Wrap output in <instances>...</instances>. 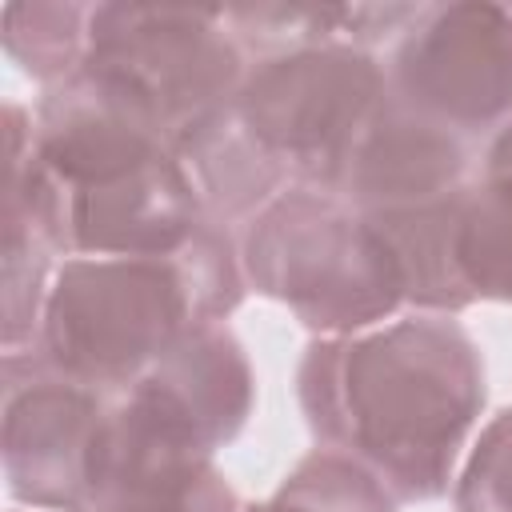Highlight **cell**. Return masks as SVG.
Here are the masks:
<instances>
[{
  "instance_id": "1",
  "label": "cell",
  "mask_w": 512,
  "mask_h": 512,
  "mask_svg": "<svg viewBox=\"0 0 512 512\" xmlns=\"http://www.w3.org/2000/svg\"><path fill=\"white\" fill-rule=\"evenodd\" d=\"M484 400L480 348L452 316L400 312L356 336H316L296 364L316 444L364 464L400 504L452 488Z\"/></svg>"
},
{
  "instance_id": "2",
  "label": "cell",
  "mask_w": 512,
  "mask_h": 512,
  "mask_svg": "<svg viewBox=\"0 0 512 512\" xmlns=\"http://www.w3.org/2000/svg\"><path fill=\"white\" fill-rule=\"evenodd\" d=\"M212 324L192 252L60 260L36 352L108 396L128 392L184 332Z\"/></svg>"
},
{
  "instance_id": "3",
  "label": "cell",
  "mask_w": 512,
  "mask_h": 512,
  "mask_svg": "<svg viewBox=\"0 0 512 512\" xmlns=\"http://www.w3.org/2000/svg\"><path fill=\"white\" fill-rule=\"evenodd\" d=\"M244 280L316 336H356L404 312L380 228L320 188H284L240 228Z\"/></svg>"
},
{
  "instance_id": "4",
  "label": "cell",
  "mask_w": 512,
  "mask_h": 512,
  "mask_svg": "<svg viewBox=\"0 0 512 512\" xmlns=\"http://www.w3.org/2000/svg\"><path fill=\"white\" fill-rule=\"evenodd\" d=\"M248 64L224 8L92 4L80 68L132 96L164 128L172 152H180L232 108Z\"/></svg>"
},
{
  "instance_id": "5",
  "label": "cell",
  "mask_w": 512,
  "mask_h": 512,
  "mask_svg": "<svg viewBox=\"0 0 512 512\" xmlns=\"http://www.w3.org/2000/svg\"><path fill=\"white\" fill-rule=\"evenodd\" d=\"M4 204L24 208L60 260L176 256L208 220L204 196L176 152L108 184H56L32 152V112L16 100L4 104Z\"/></svg>"
},
{
  "instance_id": "6",
  "label": "cell",
  "mask_w": 512,
  "mask_h": 512,
  "mask_svg": "<svg viewBox=\"0 0 512 512\" xmlns=\"http://www.w3.org/2000/svg\"><path fill=\"white\" fill-rule=\"evenodd\" d=\"M384 100L388 72L376 52L328 44L252 60L232 116L288 184L332 192Z\"/></svg>"
},
{
  "instance_id": "7",
  "label": "cell",
  "mask_w": 512,
  "mask_h": 512,
  "mask_svg": "<svg viewBox=\"0 0 512 512\" xmlns=\"http://www.w3.org/2000/svg\"><path fill=\"white\" fill-rule=\"evenodd\" d=\"M384 72L412 112L468 140L500 132L512 120V4H420Z\"/></svg>"
},
{
  "instance_id": "8",
  "label": "cell",
  "mask_w": 512,
  "mask_h": 512,
  "mask_svg": "<svg viewBox=\"0 0 512 512\" xmlns=\"http://www.w3.org/2000/svg\"><path fill=\"white\" fill-rule=\"evenodd\" d=\"M0 380V468L8 496L32 512H88L116 396L56 372L36 348L4 352Z\"/></svg>"
},
{
  "instance_id": "9",
  "label": "cell",
  "mask_w": 512,
  "mask_h": 512,
  "mask_svg": "<svg viewBox=\"0 0 512 512\" xmlns=\"http://www.w3.org/2000/svg\"><path fill=\"white\" fill-rule=\"evenodd\" d=\"M32 152L64 188L108 184L168 156L164 128L88 68L44 88L32 112Z\"/></svg>"
},
{
  "instance_id": "10",
  "label": "cell",
  "mask_w": 512,
  "mask_h": 512,
  "mask_svg": "<svg viewBox=\"0 0 512 512\" xmlns=\"http://www.w3.org/2000/svg\"><path fill=\"white\" fill-rule=\"evenodd\" d=\"M244 500L200 452L128 396L112 400L88 512H236Z\"/></svg>"
},
{
  "instance_id": "11",
  "label": "cell",
  "mask_w": 512,
  "mask_h": 512,
  "mask_svg": "<svg viewBox=\"0 0 512 512\" xmlns=\"http://www.w3.org/2000/svg\"><path fill=\"white\" fill-rule=\"evenodd\" d=\"M120 396L216 456L244 432L256 408V372L228 324H200Z\"/></svg>"
},
{
  "instance_id": "12",
  "label": "cell",
  "mask_w": 512,
  "mask_h": 512,
  "mask_svg": "<svg viewBox=\"0 0 512 512\" xmlns=\"http://www.w3.org/2000/svg\"><path fill=\"white\" fill-rule=\"evenodd\" d=\"M468 164V136L412 112L388 92L344 160L332 196L364 216L416 208L460 192L468 184Z\"/></svg>"
},
{
  "instance_id": "13",
  "label": "cell",
  "mask_w": 512,
  "mask_h": 512,
  "mask_svg": "<svg viewBox=\"0 0 512 512\" xmlns=\"http://www.w3.org/2000/svg\"><path fill=\"white\" fill-rule=\"evenodd\" d=\"M416 8L420 4H244L224 8V20L248 60H260L328 44L376 52L380 44H396Z\"/></svg>"
},
{
  "instance_id": "14",
  "label": "cell",
  "mask_w": 512,
  "mask_h": 512,
  "mask_svg": "<svg viewBox=\"0 0 512 512\" xmlns=\"http://www.w3.org/2000/svg\"><path fill=\"white\" fill-rule=\"evenodd\" d=\"M456 196L416 204V208H396V212H376L368 216L384 244L392 248L400 288H404V312H428V316H456L472 308L476 300L456 276L452 260V220H456Z\"/></svg>"
},
{
  "instance_id": "15",
  "label": "cell",
  "mask_w": 512,
  "mask_h": 512,
  "mask_svg": "<svg viewBox=\"0 0 512 512\" xmlns=\"http://www.w3.org/2000/svg\"><path fill=\"white\" fill-rule=\"evenodd\" d=\"M176 156L192 172L208 216L228 224V228L248 224L284 188H292L288 176L248 140V132L240 128L232 108L220 112L212 124H204Z\"/></svg>"
},
{
  "instance_id": "16",
  "label": "cell",
  "mask_w": 512,
  "mask_h": 512,
  "mask_svg": "<svg viewBox=\"0 0 512 512\" xmlns=\"http://www.w3.org/2000/svg\"><path fill=\"white\" fill-rule=\"evenodd\" d=\"M456 276L472 300L512 304V180H476L456 196Z\"/></svg>"
},
{
  "instance_id": "17",
  "label": "cell",
  "mask_w": 512,
  "mask_h": 512,
  "mask_svg": "<svg viewBox=\"0 0 512 512\" xmlns=\"http://www.w3.org/2000/svg\"><path fill=\"white\" fill-rule=\"evenodd\" d=\"M88 16L92 4L72 0H32L0 8V44L4 56L44 88L80 72L88 52Z\"/></svg>"
},
{
  "instance_id": "18",
  "label": "cell",
  "mask_w": 512,
  "mask_h": 512,
  "mask_svg": "<svg viewBox=\"0 0 512 512\" xmlns=\"http://www.w3.org/2000/svg\"><path fill=\"white\" fill-rule=\"evenodd\" d=\"M0 228H4V244H0V288H4L0 344H4V352H28L40 336V316H44V300H48L52 276L60 268V256L48 244V236L36 228V220L16 204L0 208Z\"/></svg>"
},
{
  "instance_id": "19",
  "label": "cell",
  "mask_w": 512,
  "mask_h": 512,
  "mask_svg": "<svg viewBox=\"0 0 512 512\" xmlns=\"http://www.w3.org/2000/svg\"><path fill=\"white\" fill-rule=\"evenodd\" d=\"M400 500L352 456L312 448L264 500V512H396Z\"/></svg>"
},
{
  "instance_id": "20",
  "label": "cell",
  "mask_w": 512,
  "mask_h": 512,
  "mask_svg": "<svg viewBox=\"0 0 512 512\" xmlns=\"http://www.w3.org/2000/svg\"><path fill=\"white\" fill-rule=\"evenodd\" d=\"M456 512H512V408H500L472 440L456 480Z\"/></svg>"
},
{
  "instance_id": "21",
  "label": "cell",
  "mask_w": 512,
  "mask_h": 512,
  "mask_svg": "<svg viewBox=\"0 0 512 512\" xmlns=\"http://www.w3.org/2000/svg\"><path fill=\"white\" fill-rule=\"evenodd\" d=\"M484 176L512 180V120L500 132H492V140L484 148Z\"/></svg>"
},
{
  "instance_id": "22",
  "label": "cell",
  "mask_w": 512,
  "mask_h": 512,
  "mask_svg": "<svg viewBox=\"0 0 512 512\" xmlns=\"http://www.w3.org/2000/svg\"><path fill=\"white\" fill-rule=\"evenodd\" d=\"M236 512H264V500H256V504H240Z\"/></svg>"
}]
</instances>
